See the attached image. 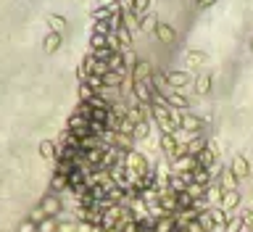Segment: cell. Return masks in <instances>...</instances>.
Instances as JSON below:
<instances>
[{
  "label": "cell",
  "mask_w": 253,
  "mask_h": 232,
  "mask_svg": "<svg viewBox=\"0 0 253 232\" xmlns=\"http://www.w3.org/2000/svg\"><path fill=\"white\" fill-rule=\"evenodd\" d=\"M174 116H177L180 132H187V135H198V132H201V129L206 127V121L201 119V116H195V114H187V111H177Z\"/></svg>",
  "instance_id": "cell-1"
},
{
  "label": "cell",
  "mask_w": 253,
  "mask_h": 232,
  "mask_svg": "<svg viewBox=\"0 0 253 232\" xmlns=\"http://www.w3.org/2000/svg\"><path fill=\"white\" fill-rule=\"evenodd\" d=\"M37 208H40L42 216L48 219V216H58V211H61L64 206H61V198L56 195V193H48V195L40 200V206H37Z\"/></svg>",
  "instance_id": "cell-2"
},
{
  "label": "cell",
  "mask_w": 253,
  "mask_h": 232,
  "mask_svg": "<svg viewBox=\"0 0 253 232\" xmlns=\"http://www.w3.org/2000/svg\"><path fill=\"white\" fill-rule=\"evenodd\" d=\"M153 79V72H150V64L148 61H135L132 72H129V82H150Z\"/></svg>",
  "instance_id": "cell-3"
},
{
  "label": "cell",
  "mask_w": 253,
  "mask_h": 232,
  "mask_svg": "<svg viewBox=\"0 0 253 232\" xmlns=\"http://www.w3.org/2000/svg\"><path fill=\"white\" fill-rule=\"evenodd\" d=\"M166 79H169V84H172V90H185L195 82L187 72H166Z\"/></svg>",
  "instance_id": "cell-4"
},
{
  "label": "cell",
  "mask_w": 253,
  "mask_h": 232,
  "mask_svg": "<svg viewBox=\"0 0 253 232\" xmlns=\"http://www.w3.org/2000/svg\"><path fill=\"white\" fill-rule=\"evenodd\" d=\"M113 40H116L119 50H132V29H129L127 24L116 27V32H113Z\"/></svg>",
  "instance_id": "cell-5"
},
{
  "label": "cell",
  "mask_w": 253,
  "mask_h": 232,
  "mask_svg": "<svg viewBox=\"0 0 253 232\" xmlns=\"http://www.w3.org/2000/svg\"><path fill=\"white\" fill-rule=\"evenodd\" d=\"M229 169H232V174L237 177V180H245V177L251 174V164H248V158L240 156V153H237V156L232 158V166H229Z\"/></svg>",
  "instance_id": "cell-6"
},
{
  "label": "cell",
  "mask_w": 253,
  "mask_h": 232,
  "mask_svg": "<svg viewBox=\"0 0 253 232\" xmlns=\"http://www.w3.org/2000/svg\"><path fill=\"white\" fill-rule=\"evenodd\" d=\"M153 32H156V37H158L161 42H174V40H177V32H174V27H169L166 21H158Z\"/></svg>",
  "instance_id": "cell-7"
},
{
  "label": "cell",
  "mask_w": 253,
  "mask_h": 232,
  "mask_svg": "<svg viewBox=\"0 0 253 232\" xmlns=\"http://www.w3.org/2000/svg\"><path fill=\"white\" fill-rule=\"evenodd\" d=\"M237 203H240V193L237 190H232V193H224V198H221V211H227V214H232L235 208H237Z\"/></svg>",
  "instance_id": "cell-8"
},
{
  "label": "cell",
  "mask_w": 253,
  "mask_h": 232,
  "mask_svg": "<svg viewBox=\"0 0 253 232\" xmlns=\"http://www.w3.org/2000/svg\"><path fill=\"white\" fill-rule=\"evenodd\" d=\"M116 32V24H113V19H106V21H95L93 24V35H103V37H111Z\"/></svg>",
  "instance_id": "cell-9"
},
{
  "label": "cell",
  "mask_w": 253,
  "mask_h": 232,
  "mask_svg": "<svg viewBox=\"0 0 253 232\" xmlns=\"http://www.w3.org/2000/svg\"><path fill=\"white\" fill-rule=\"evenodd\" d=\"M211 82H214L211 74H201V77L193 82V87H195L198 95H209V92H211Z\"/></svg>",
  "instance_id": "cell-10"
},
{
  "label": "cell",
  "mask_w": 253,
  "mask_h": 232,
  "mask_svg": "<svg viewBox=\"0 0 253 232\" xmlns=\"http://www.w3.org/2000/svg\"><path fill=\"white\" fill-rule=\"evenodd\" d=\"M61 40H64L61 32H48V37H45V53H56L61 48Z\"/></svg>",
  "instance_id": "cell-11"
},
{
  "label": "cell",
  "mask_w": 253,
  "mask_h": 232,
  "mask_svg": "<svg viewBox=\"0 0 253 232\" xmlns=\"http://www.w3.org/2000/svg\"><path fill=\"white\" fill-rule=\"evenodd\" d=\"M48 27H50V32H61V35H64L66 19H64V16H58V13H53V16H48Z\"/></svg>",
  "instance_id": "cell-12"
},
{
  "label": "cell",
  "mask_w": 253,
  "mask_h": 232,
  "mask_svg": "<svg viewBox=\"0 0 253 232\" xmlns=\"http://www.w3.org/2000/svg\"><path fill=\"white\" fill-rule=\"evenodd\" d=\"M148 135H150V121H140V124H135V132H132L135 143L137 140H145Z\"/></svg>",
  "instance_id": "cell-13"
},
{
  "label": "cell",
  "mask_w": 253,
  "mask_h": 232,
  "mask_svg": "<svg viewBox=\"0 0 253 232\" xmlns=\"http://www.w3.org/2000/svg\"><path fill=\"white\" fill-rule=\"evenodd\" d=\"M129 3H132V13H135V16H145L148 8H150V0H129Z\"/></svg>",
  "instance_id": "cell-14"
},
{
  "label": "cell",
  "mask_w": 253,
  "mask_h": 232,
  "mask_svg": "<svg viewBox=\"0 0 253 232\" xmlns=\"http://www.w3.org/2000/svg\"><path fill=\"white\" fill-rule=\"evenodd\" d=\"M40 156H42V158L58 156V148H56V143H50V140H45V143H40Z\"/></svg>",
  "instance_id": "cell-15"
},
{
  "label": "cell",
  "mask_w": 253,
  "mask_h": 232,
  "mask_svg": "<svg viewBox=\"0 0 253 232\" xmlns=\"http://www.w3.org/2000/svg\"><path fill=\"white\" fill-rule=\"evenodd\" d=\"M187 64H190V66H201V64H206V53H201V50H190V53H187Z\"/></svg>",
  "instance_id": "cell-16"
},
{
  "label": "cell",
  "mask_w": 253,
  "mask_h": 232,
  "mask_svg": "<svg viewBox=\"0 0 253 232\" xmlns=\"http://www.w3.org/2000/svg\"><path fill=\"white\" fill-rule=\"evenodd\" d=\"M37 227H40V224H37L35 219H27V222H21L16 227V232H37Z\"/></svg>",
  "instance_id": "cell-17"
},
{
  "label": "cell",
  "mask_w": 253,
  "mask_h": 232,
  "mask_svg": "<svg viewBox=\"0 0 253 232\" xmlns=\"http://www.w3.org/2000/svg\"><path fill=\"white\" fill-rule=\"evenodd\" d=\"M243 227L245 232H253V211H243Z\"/></svg>",
  "instance_id": "cell-18"
},
{
  "label": "cell",
  "mask_w": 253,
  "mask_h": 232,
  "mask_svg": "<svg viewBox=\"0 0 253 232\" xmlns=\"http://www.w3.org/2000/svg\"><path fill=\"white\" fill-rule=\"evenodd\" d=\"M214 3H217V0H195V5H198L201 11H203V8H211Z\"/></svg>",
  "instance_id": "cell-19"
},
{
  "label": "cell",
  "mask_w": 253,
  "mask_h": 232,
  "mask_svg": "<svg viewBox=\"0 0 253 232\" xmlns=\"http://www.w3.org/2000/svg\"><path fill=\"white\" fill-rule=\"evenodd\" d=\"M251 53H253V37H251Z\"/></svg>",
  "instance_id": "cell-20"
}]
</instances>
